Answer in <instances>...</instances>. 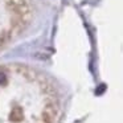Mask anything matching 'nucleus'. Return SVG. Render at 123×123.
I'll list each match as a JSON object with an SVG mask.
<instances>
[{"label":"nucleus","mask_w":123,"mask_h":123,"mask_svg":"<svg viewBox=\"0 0 123 123\" xmlns=\"http://www.w3.org/2000/svg\"><path fill=\"white\" fill-rule=\"evenodd\" d=\"M6 82H7L6 74H4L3 72H0V85H3V83H6Z\"/></svg>","instance_id":"nucleus-1"}]
</instances>
